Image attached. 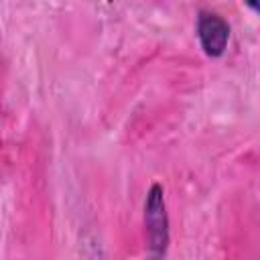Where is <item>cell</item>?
Masks as SVG:
<instances>
[{"label":"cell","mask_w":260,"mask_h":260,"mask_svg":"<svg viewBox=\"0 0 260 260\" xmlns=\"http://www.w3.org/2000/svg\"><path fill=\"white\" fill-rule=\"evenodd\" d=\"M144 228L148 238V258L165 260L169 250V213L165 201V189L158 183H152L144 199Z\"/></svg>","instance_id":"cell-1"},{"label":"cell","mask_w":260,"mask_h":260,"mask_svg":"<svg viewBox=\"0 0 260 260\" xmlns=\"http://www.w3.org/2000/svg\"><path fill=\"white\" fill-rule=\"evenodd\" d=\"M230 24L223 16L217 12L203 10L197 16V39L205 55L209 57H221L230 43Z\"/></svg>","instance_id":"cell-2"}]
</instances>
